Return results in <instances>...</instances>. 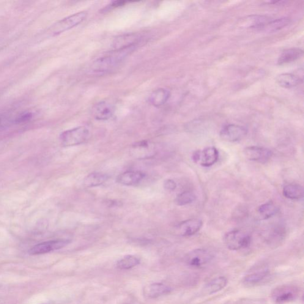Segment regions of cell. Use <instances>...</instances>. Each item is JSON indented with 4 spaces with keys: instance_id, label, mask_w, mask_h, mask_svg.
Wrapping results in <instances>:
<instances>
[{
    "instance_id": "obj_25",
    "label": "cell",
    "mask_w": 304,
    "mask_h": 304,
    "mask_svg": "<svg viewBox=\"0 0 304 304\" xmlns=\"http://www.w3.org/2000/svg\"><path fill=\"white\" fill-rule=\"evenodd\" d=\"M289 23L290 20L289 18L278 19L275 20L268 21L265 24L263 29H265L269 32H276L288 25Z\"/></svg>"
},
{
    "instance_id": "obj_6",
    "label": "cell",
    "mask_w": 304,
    "mask_h": 304,
    "mask_svg": "<svg viewBox=\"0 0 304 304\" xmlns=\"http://www.w3.org/2000/svg\"><path fill=\"white\" fill-rule=\"evenodd\" d=\"M70 242L68 240H57L48 241L38 243L30 249L29 254L32 256L41 255L60 250L66 246Z\"/></svg>"
},
{
    "instance_id": "obj_16",
    "label": "cell",
    "mask_w": 304,
    "mask_h": 304,
    "mask_svg": "<svg viewBox=\"0 0 304 304\" xmlns=\"http://www.w3.org/2000/svg\"><path fill=\"white\" fill-rule=\"evenodd\" d=\"M304 54L302 49L299 48H290L286 49L279 57V65L288 64L300 59Z\"/></svg>"
},
{
    "instance_id": "obj_28",
    "label": "cell",
    "mask_w": 304,
    "mask_h": 304,
    "mask_svg": "<svg viewBox=\"0 0 304 304\" xmlns=\"http://www.w3.org/2000/svg\"><path fill=\"white\" fill-rule=\"evenodd\" d=\"M15 118L10 116L9 114H0V131L5 129L10 125L15 124Z\"/></svg>"
},
{
    "instance_id": "obj_18",
    "label": "cell",
    "mask_w": 304,
    "mask_h": 304,
    "mask_svg": "<svg viewBox=\"0 0 304 304\" xmlns=\"http://www.w3.org/2000/svg\"><path fill=\"white\" fill-rule=\"evenodd\" d=\"M108 179L107 174L102 172H92L84 178L83 183L86 187H95L102 185Z\"/></svg>"
},
{
    "instance_id": "obj_3",
    "label": "cell",
    "mask_w": 304,
    "mask_h": 304,
    "mask_svg": "<svg viewBox=\"0 0 304 304\" xmlns=\"http://www.w3.org/2000/svg\"><path fill=\"white\" fill-rule=\"evenodd\" d=\"M89 130L81 126L64 131L60 136V141L62 146L71 147L83 144L88 140Z\"/></svg>"
},
{
    "instance_id": "obj_5",
    "label": "cell",
    "mask_w": 304,
    "mask_h": 304,
    "mask_svg": "<svg viewBox=\"0 0 304 304\" xmlns=\"http://www.w3.org/2000/svg\"><path fill=\"white\" fill-rule=\"evenodd\" d=\"M192 159L194 162L200 165L209 167L217 162L219 152L215 147H208L202 150H197L193 153Z\"/></svg>"
},
{
    "instance_id": "obj_8",
    "label": "cell",
    "mask_w": 304,
    "mask_h": 304,
    "mask_svg": "<svg viewBox=\"0 0 304 304\" xmlns=\"http://www.w3.org/2000/svg\"><path fill=\"white\" fill-rule=\"evenodd\" d=\"M243 154L248 160L265 163L272 157V152L267 148L249 146L243 150Z\"/></svg>"
},
{
    "instance_id": "obj_19",
    "label": "cell",
    "mask_w": 304,
    "mask_h": 304,
    "mask_svg": "<svg viewBox=\"0 0 304 304\" xmlns=\"http://www.w3.org/2000/svg\"><path fill=\"white\" fill-rule=\"evenodd\" d=\"M283 195L291 200H300L303 198L304 188L297 183H287L283 188Z\"/></svg>"
},
{
    "instance_id": "obj_24",
    "label": "cell",
    "mask_w": 304,
    "mask_h": 304,
    "mask_svg": "<svg viewBox=\"0 0 304 304\" xmlns=\"http://www.w3.org/2000/svg\"><path fill=\"white\" fill-rule=\"evenodd\" d=\"M140 264V260L136 257L128 255L117 262V267L120 270H128Z\"/></svg>"
},
{
    "instance_id": "obj_27",
    "label": "cell",
    "mask_w": 304,
    "mask_h": 304,
    "mask_svg": "<svg viewBox=\"0 0 304 304\" xmlns=\"http://www.w3.org/2000/svg\"><path fill=\"white\" fill-rule=\"evenodd\" d=\"M268 274V270H264L245 276L243 282L246 284H254L263 280Z\"/></svg>"
},
{
    "instance_id": "obj_4",
    "label": "cell",
    "mask_w": 304,
    "mask_h": 304,
    "mask_svg": "<svg viewBox=\"0 0 304 304\" xmlns=\"http://www.w3.org/2000/svg\"><path fill=\"white\" fill-rule=\"evenodd\" d=\"M224 244L230 250L236 251L250 246L251 238L241 230L235 229L227 232L223 238Z\"/></svg>"
},
{
    "instance_id": "obj_30",
    "label": "cell",
    "mask_w": 304,
    "mask_h": 304,
    "mask_svg": "<svg viewBox=\"0 0 304 304\" xmlns=\"http://www.w3.org/2000/svg\"><path fill=\"white\" fill-rule=\"evenodd\" d=\"M163 186L165 190L169 191H174L175 189H176L177 183L173 180L168 179L166 180L165 182H164Z\"/></svg>"
},
{
    "instance_id": "obj_20",
    "label": "cell",
    "mask_w": 304,
    "mask_h": 304,
    "mask_svg": "<svg viewBox=\"0 0 304 304\" xmlns=\"http://www.w3.org/2000/svg\"><path fill=\"white\" fill-rule=\"evenodd\" d=\"M153 149L147 141L139 142L133 146V154L140 159L149 158L154 154Z\"/></svg>"
},
{
    "instance_id": "obj_7",
    "label": "cell",
    "mask_w": 304,
    "mask_h": 304,
    "mask_svg": "<svg viewBox=\"0 0 304 304\" xmlns=\"http://www.w3.org/2000/svg\"><path fill=\"white\" fill-rule=\"evenodd\" d=\"M247 134V130L243 126L229 124L221 130L220 137L224 141L236 142L241 141Z\"/></svg>"
},
{
    "instance_id": "obj_1",
    "label": "cell",
    "mask_w": 304,
    "mask_h": 304,
    "mask_svg": "<svg viewBox=\"0 0 304 304\" xmlns=\"http://www.w3.org/2000/svg\"><path fill=\"white\" fill-rule=\"evenodd\" d=\"M134 48L135 47L114 49L111 53L100 57L93 62L91 66L92 72L103 73L113 69L133 51Z\"/></svg>"
},
{
    "instance_id": "obj_10",
    "label": "cell",
    "mask_w": 304,
    "mask_h": 304,
    "mask_svg": "<svg viewBox=\"0 0 304 304\" xmlns=\"http://www.w3.org/2000/svg\"><path fill=\"white\" fill-rule=\"evenodd\" d=\"M203 222L199 219H190L182 222L178 225L177 229L183 237H190L196 234L202 228Z\"/></svg>"
},
{
    "instance_id": "obj_26",
    "label": "cell",
    "mask_w": 304,
    "mask_h": 304,
    "mask_svg": "<svg viewBox=\"0 0 304 304\" xmlns=\"http://www.w3.org/2000/svg\"><path fill=\"white\" fill-rule=\"evenodd\" d=\"M196 198L195 194L193 193L191 191H184L177 196L175 199V203L178 206H185V205L192 203L195 201Z\"/></svg>"
},
{
    "instance_id": "obj_15",
    "label": "cell",
    "mask_w": 304,
    "mask_h": 304,
    "mask_svg": "<svg viewBox=\"0 0 304 304\" xmlns=\"http://www.w3.org/2000/svg\"><path fill=\"white\" fill-rule=\"evenodd\" d=\"M296 297L295 290L288 286L280 287L273 294L274 300L278 304H283L294 300Z\"/></svg>"
},
{
    "instance_id": "obj_13",
    "label": "cell",
    "mask_w": 304,
    "mask_h": 304,
    "mask_svg": "<svg viewBox=\"0 0 304 304\" xmlns=\"http://www.w3.org/2000/svg\"><path fill=\"white\" fill-rule=\"evenodd\" d=\"M141 37L136 34L122 35L116 38L114 42V49L136 47L137 43L141 40Z\"/></svg>"
},
{
    "instance_id": "obj_11",
    "label": "cell",
    "mask_w": 304,
    "mask_h": 304,
    "mask_svg": "<svg viewBox=\"0 0 304 304\" xmlns=\"http://www.w3.org/2000/svg\"><path fill=\"white\" fill-rule=\"evenodd\" d=\"M114 111V106L107 101H101L95 105L93 109L94 117L101 121L110 119L113 116Z\"/></svg>"
},
{
    "instance_id": "obj_21",
    "label": "cell",
    "mask_w": 304,
    "mask_h": 304,
    "mask_svg": "<svg viewBox=\"0 0 304 304\" xmlns=\"http://www.w3.org/2000/svg\"><path fill=\"white\" fill-rule=\"evenodd\" d=\"M301 81L300 78L289 73L281 74L276 78L279 85L284 88H292L299 84Z\"/></svg>"
},
{
    "instance_id": "obj_2",
    "label": "cell",
    "mask_w": 304,
    "mask_h": 304,
    "mask_svg": "<svg viewBox=\"0 0 304 304\" xmlns=\"http://www.w3.org/2000/svg\"><path fill=\"white\" fill-rule=\"evenodd\" d=\"M86 16V12H81L62 19L49 27L46 35L48 37H55L66 32L81 23Z\"/></svg>"
},
{
    "instance_id": "obj_22",
    "label": "cell",
    "mask_w": 304,
    "mask_h": 304,
    "mask_svg": "<svg viewBox=\"0 0 304 304\" xmlns=\"http://www.w3.org/2000/svg\"><path fill=\"white\" fill-rule=\"evenodd\" d=\"M228 281L223 276H220L213 279L204 286L203 291L205 294L212 295L221 291L226 286Z\"/></svg>"
},
{
    "instance_id": "obj_14",
    "label": "cell",
    "mask_w": 304,
    "mask_h": 304,
    "mask_svg": "<svg viewBox=\"0 0 304 304\" xmlns=\"http://www.w3.org/2000/svg\"><path fill=\"white\" fill-rule=\"evenodd\" d=\"M171 291L170 287L163 284L157 283L150 284L144 287L143 290L145 297L147 298H157L164 295L168 294Z\"/></svg>"
},
{
    "instance_id": "obj_9",
    "label": "cell",
    "mask_w": 304,
    "mask_h": 304,
    "mask_svg": "<svg viewBox=\"0 0 304 304\" xmlns=\"http://www.w3.org/2000/svg\"><path fill=\"white\" fill-rule=\"evenodd\" d=\"M213 259L212 254L204 249H196L188 254L187 264L193 267H201L209 263Z\"/></svg>"
},
{
    "instance_id": "obj_12",
    "label": "cell",
    "mask_w": 304,
    "mask_h": 304,
    "mask_svg": "<svg viewBox=\"0 0 304 304\" xmlns=\"http://www.w3.org/2000/svg\"><path fill=\"white\" fill-rule=\"evenodd\" d=\"M145 177L146 175L141 171H127L119 175L117 182L126 186L135 185L141 182Z\"/></svg>"
},
{
    "instance_id": "obj_29",
    "label": "cell",
    "mask_w": 304,
    "mask_h": 304,
    "mask_svg": "<svg viewBox=\"0 0 304 304\" xmlns=\"http://www.w3.org/2000/svg\"><path fill=\"white\" fill-rule=\"evenodd\" d=\"M33 115L31 112H24L16 116L15 118V124H23L30 121L32 119Z\"/></svg>"
},
{
    "instance_id": "obj_23",
    "label": "cell",
    "mask_w": 304,
    "mask_h": 304,
    "mask_svg": "<svg viewBox=\"0 0 304 304\" xmlns=\"http://www.w3.org/2000/svg\"><path fill=\"white\" fill-rule=\"evenodd\" d=\"M257 212L262 220H266L276 214L278 212V207L273 202H269L260 206Z\"/></svg>"
},
{
    "instance_id": "obj_17",
    "label": "cell",
    "mask_w": 304,
    "mask_h": 304,
    "mask_svg": "<svg viewBox=\"0 0 304 304\" xmlns=\"http://www.w3.org/2000/svg\"><path fill=\"white\" fill-rule=\"evenodd\" d=\"M170 95V91L168 89H158L150 95L149 98V102L156 107H159L164 105L168 101Z\"/></svg>"
}]
</instances>
